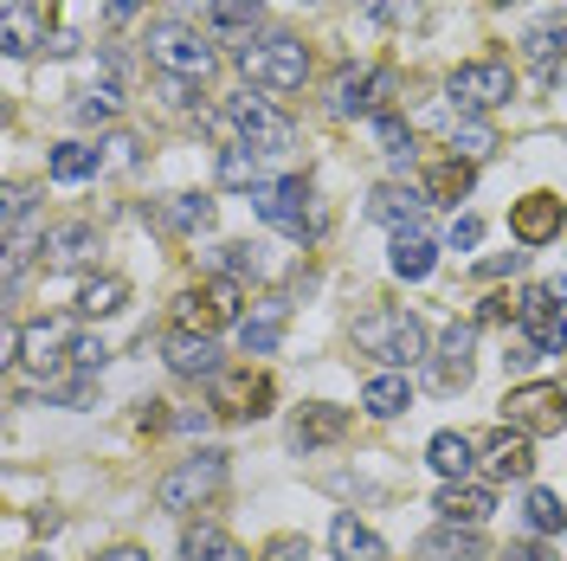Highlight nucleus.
I'll list each match as a JSON object with an SVG mask.
<instances>
[{
	"label": "nucleus",
	"mask_w": 567,
	"mask_h": 561,
	"mask_svg": "<svg viewBox=\"0 0 567 561\" xmlns=\"http://www.w3.org/2000/svg\"><path fill=\"white\" fill-rule=\"evenodd\" d=\"M388 91H393V71H342L336 91H329V110L336 116H381Z\"/></svg>",
	"instance_id": "obj_13"
},
{
	"label": "nucleus",
	"mask_w": 567,
	"mask_h": 561,
	"mask_svg": "<svg viewBox=\"0 0 567 561\" xmlns=\"http://www.w3.org/2000/svg\"><path fill=\"white\" fill-rule=\"evenodd\" d=\"M509 316V297H484V323H503Z\"/></svg>",
	"instance_id": "obj_51"
},
{
	"label": "nucleus",
	"mask_w": 567,
	"mask_h": 561,
	"mask_svg": "<svg viewBox=\"0 0 567 561\" xmlns=\"http://www.w3.org/2000/svg\"><path fill=\"white\" fill-rule=\"evenodd\" d=\"M445 149H452L458 162H477V155H491V149H496V130H491V123H477V116H464V123L445 130Z\"/></svg>",
	"instance_id": "obj_31"
},
{
	"label": "nucleus",
	"mask_w": 567,
	"mask_h": 561,
	"mask_svg": "<svg viewBox=\"0 0 567 561\" xmlns=\"http://www.w3.org/2000/svg\"><path fill=\"white\" fill-rule=\"evenodd\" d=\"M368 13H374L381 27H413V20H420V0H368Z\"/></svg>",
	"instance_id": "obj_41"
},
{
	"label": "nucleus",
	"mask_w": 567,
	"mask_h": 561,
	"mask_svg": "<svg viewBox=\"0 0 567 561\" xmlns=\"http://www.w3.org/2000/svg\"><path fill=\"white\" fill-rule=\"evenodd\" d=\"M342 432H349V414H342V407H303L297 426H290V446H297V452H317V446L342 439Z\"/></svg>",
	"instance_id": "obj_20"
},
{
	"label": "nucleus",
	"mask_w": 567,
	"mask_h": 561,
	"mask_svg": "<svg viewBox=\"0 0 567 561\" xmlns=\"http://www.w3.org/2000/svg\"><path fill=\"white\" fill-rule=\"evenodd\" d=\"M148 59L168 71V78H194V84H200V78L213 71V59H219V52H213V39H207V33L162 20V27H148Z\"/></svg>",
	"instance_id": "obj_6"
},
{
	"label": "nucleus",
	"mask_w": 567,
	"mask_h": 561,
	"mask_svg": "<svg viewBox=\"0 0 567 561\" xmlns=\"http://www.w3.org/2000/svg\"><path fill=\"white\" fill-rule=\"evenodd\" d=\"M503 426H516V432H561L567 426V394L555 381H529V387H509V400H503Z\"/></svg>",
	"instance_id": "obj_7"
},
{
	"label": "nucleus",
	"mask_w": 567,
	"mask_h": 561,
	"mask_svg": "<svg viewBox=\"0 0 567 561\" xmlns=\"http://www.w3.org/2000/svg\"><path fill=\"white\" fill-rule=\"evenodd\" d=\"M181 549H187V555H194V561H251L246 549H239V542H226V536H219V529H213V523L187 529V542H181Z\"/></svg>",
	"instance_id": "obj_34"
},
{
	"label": "nucleus",
	"mask_w": 567,
	"mask_h": 561,
	"mask_svg": "<svg viewBox=\"0 0 567 561\" xmlns=\"http://www.w3.org/2000/svg\"><path fill=\"white\" fill-rule=\"evenodd\" d=\"M155 91H162V104H168V110H194V104H200V98H194V78H168V71H162V84H155Z\"/></svg>",
	"instance_id": "obj_42"
},
{
	"label": "nucleus",
	"mask_w": 567,
	"mask_h": 561,
	"mask_svg": "<svg viewBox=\"0 0 567 561\" xmlns=\"http://www.w3.org/2000/svg\"><path fill=\"white\" fill-rule=\"evenodd\" d=\"M354 349L388 361V368H413L425 355V323L413 310H368L354 316Z\"/></svg>",
	"instance_id": "obj_2"
},
{
	"label": "nucleus",
	"mask_w": 567,
	"mask_h": 561,
	"mask_svg": "<svg viewBox=\"0 0 567 561\" xmlns=\"http://www.w3.org/2000/svg\"><path fill=\"white\" fill-rule=\"evenodd\" d=\"M233 59L258 91H303V78H310V45L297 33H265L258 45H239Z\"/></svg>",
	"instance_id": "obj_1"
},
{
	"label": "nucleus",
	"mask_w": 567,
	"mask_h": 561,
	"mask_svg": "<svg viewBox=\"0 0 567 561\" xmlns=\"http://www.w3.org/2000/svg\"><path fill=\"white\" fill-rule=\"evenodd\" d=\"M516 323H523V336H529L535 355H567V316H561L548 284H529L516 297Z\"/></svg>",
	"instance_id": "obj_12"
},
{
	"label": "nucleus",
	"mask_w": 567,
	"mask_h": 561,
	"mask_svg": "<svg viewBox=\"0 0 567 561\" xmlns=\"http://www.w3.org/2000/svg\"><path fill=\"white\" fill-rule=\"evenodd\" d=\"M529 529H542V536H555V529H567V510L555 491H529Z\"/></svg>",
	"instance_id": "obj_38"
},
{
	"label": "nucleus",
	"mask_w": 567,
	"mask_h": 561,
	"mask_svg": "<svg viewBox=\"0 0 567 561\" xmlns=\"http://www.w3.org/2000/svg\"><path fill=\"white\" fill-rule=\"evenodd\" d=\"M213 414L219 420H265L271 414V375H258V368H219L213 375Z\"/></svg>",
	"instance_id": "obj_10"
},
{
	"label": "nucleus",
	"mask_w": 567,
	"mask_h": 561,
	"mask_svg": "<svg viewBox=\"0 0 567 561\" xmlns=\"http://www.w3.org/2000/svg\"><path fill=\"white\" fill-rule=\"evenodd\" d=\"M258 13H265V0H213L219 33H246V27H258Z\"/></svg>",
	"instance_id": "obj_36"
},
{
	"label": "nucleus",
	"mask_w": 567,
	"mask_h": 561,
	"mask_svg": "<svg viewBox=\"0 0 567 561\" xmlns=\"http://www.w3.org/2000/svg\"><path fill=\"white\" fill-rule=\"evenodd\" d=\"M219 484H226V452H194V458H181L175 471L155 484V503H162V510H175V517H187V510L213 503Z\"/></svg>",
	"instance_id": "obj_3"
},
{
	"label": "nucleus",
	"mask_w": 567,
	"mask_h": 561,
	"mask_svg": "<svg viewBox=\"0 0 567 561\" xmlns=\"http://www.w3.org/2000/svg\"><path fill=\"white\" fill-rule=\"evenodd\" d=\"M27 207H33V187H7V233H20Z\"/></svg>",
	"instance_id": "obj_43"
},
{
	"label": "nucleus",
	"mask_w": 567,
	"mask_h": 561,
	"mask_svg": "<svg viewBox=\"0 0 567 561\" xmlns=\"http://www.w3.org/2000/svg\"><path fill=\"white\" fill-rule=\"evenodd\" d=\"M251 207H258V220H271V226H278V233H290V239H317V233H322L317 194H310V181H303V175L258 187V194H251Z\"/></svg>",
	"instance_id": "obj_5"
},
{
	"label": "nucleus",
	"mask_w": 567,
	"mask_h": 561,
	"mask_svg": "<svg viewBox=\"0 0 567 561\" xmlns=\"http://www.w3.org/2000/svg\"><path fill=\"white\" fill-rule=\"evenodd\" d=\"M561 194H523L516 207H509V233L523 239V246H548V239H561Z\"/></svg>",
	"instance_id": "obj_14"
},
{
	"label": "nucleus",
	"mask_w": 567,
	"mask_h": 561,
	"mask_svg": "<svg viewBox=\"0 0 567 561\" xmlns=\"http://www.w3.org/2000/svg\"><path fill=\"white\" fill-rule=\"evenodd\" d=\"M45 52H59V59H71V52H78V33H52V39H45Z\"/></svg>",
	"instance_id": "obj_48"
},
{
	"label": "nucleus",
	"mask_w": 567,
	"mask_h": 561,
	"mask_svg": "<svg viewBox=\"0 0 567 561\" xmlns=\"http://www.w3.org/2000/svg\"><path fill=\"white\" fill-rule=\"evenodd\" d=\"M78 116H84V123H110V116H116V84H91V91H84V98H78Z\"/></svg>",
	"instance_id": "obj_39"
},
{
	"label": "nucleus",
	"mask_w": 567,
	"mask_h": 561,
	"mask_svg": "<svg viewBox=\"0 0 567 561\" xmlns=\"http://www.w3.org/2000/svg\"><path fill=\"white\" fill-rule=\"evenodd\" d=\"M425 561H484V542H477V536H471V529H445V536H432V542H425L420 549Z\"/></svg>",
	"instance_id": "obj_35"
},
{
	"label": "nucleus",
	"mask_w": 567,
	"mask_h": 561,
	"mask_svg": "<svg viewBox=\"0 0 567 561\" xmlns=\"http://www.w3.org/2000/svg\"><path fill=\"white\" fill-rule=\"evenodd\" d=\"M219 181H226V187H258V149H239V142H233V149L219 155Z\"/></svg>",
	"instance_id": "obj_37"
},
{
	"label": "nucleus",
	"mask_w": 567,
	"mask_h": 561,
	"mask_svg": "<svg viewBox=\"0 0 567 561\" xmlns=\"http://www.w3.org/2000/svg\"><path fill=\"white\" fill-rule=\"evenodd\" d=\"M491 510H496V491H491V484L452 478V484L439 491V517H445L452 529H477V523H491Z\"/></svg>",
	"instance_id": "obj_16"
},
{
	"label": "nucleus",
	"mask_w": 567,
	"mask_h": 561,
	"mask_svg": "<svg viewBox=\"0 0 567 561\" xmlns=\"http://www.w3.org/2000/svg\"><path fill=\"white\" fill-rule=\"evenodd\" d=\"M439 265V246L425 239L420 226H406V233H393V278H406V284H420L425 272Z\"/></svg>",
	"instance_id": "obj_23"
},
{
	"label": "nucleus",
	"mask_w": 567,
	"mask_h": 561,
	"mask_svg": "<svg viewBox=\"0 0 567 561\" xmlns=\"http://www.w3.org/2000/svg\"><path fill=\"white\" fill-rule=\"evenodd\" d=\"M162 226H175V233H207L213 226V201H200V194H175V201H162Z\"/></svg>",
	"instance_id": "obj_30"
},
{
	"label": "nucleus",
	"mask_w": 567,
	"mask_h": 561,
	"mask_svg": "<svg viewBox=\"0 0 567 561\" xmlns=\"http://www.w3.org/2000/svg\"><path fill=\"white\" fill-rule=\"evenodd\" d=\"M374 142H381L388 155H406V149H413V130H406L393 110H381V116H374Z\"/></svg>",
	"instance_id": "obj_40"
},
{
	"label": "nucleus",
	"mask_w": 567,
	"mask_h": 561,
	"mask_svg": "<svg viewBox=\"0 0 567 561\" xmlns=\"http://www.w3.org/2000/svg\"><path fill=\"white\" fill-rule=\"evenodd\" d=\"M523 52H529L535 65L555 78V71H561V59H567V20H542V27H529V33H523Z\"/></svg>",
	"instance_id": "obj_27"
},
{
	"label": "nucleus",
	"mask_w": 567,
	"mask_h": 561,
	"mask_svg": "<svg viewBox=\"0 0 567 561\" xmlns=\"http://www.w3.org/2000/svg\"><path fill=\"white\" fill-rule=\"evenodd\" d=\"M104 343H97V336H78V368H97V361H104Z\"/></svg>",
	"instance_id": "obj_45"
},
{
	"label": "nucleus",
	"mask_w": 567,
	"mask_h": 561,
	"mask_svg": "<svg viewBox=\"0 0 567 561\" xmlns=\"http://www.w3.org/2000/svg\"><path fill=\"white\" fill-rule=\"evenodd\" d=\"M239 304H246V284L233 278V272H219V278L181 290L175 297V323L181 329H194V336H213V329H226V323L239 316Z\"/></svg>",
	"instance_id": "obj_4"
},
{
	"label": "nucleus",
	"mask_w": 567,
	"mask_h": 561,
	"mask_svg": "<svg viewBox=\"0 0 567 561\" xmlns=\"http://www.w3.org/2000/svg\"><path fill=\"white\" fill-rule=\"evenodd\" d=\"M104 7H110V20L123 27V20H136V7H142V0H104Z\"/></svg>",
	"instance_id": "obj_49"
},
{
	"label": "nucleus",
	"mask_w": 567,
	"mask_h": 561,
	"mask_svg": "<svg viewBox=\"0 0 567 561\" xmlns=\"http://www.w3.org/2000/svg\"><path fill=\"white\" fill-rule=\"evenodd\" d=\"M425 458H432V471H439V478L452 484V478H471V465H477V446H471L464 432H439Z\"/></svg>",
	"instance_id": "obj_28"
},
{
	"label": "nucleus",
	"mask_w": 567,
	"mask_h": 561,
	"mask_svg": "<svg viewBox=\"0 0 567 561\" xmlns=\"http://www.w3.org/2000/svg\"><path fill=\"white\" fill-rule=\"evenodd\" d=\"M284 323H290V304H284V297H258V304L239 316V349L246 355H271L284 343Z\"/></svg>",
	"instance_id": "obj_17"
},
{
	"label": "nucleus",
	"mask_w": 567,
	"mask_h": 561,
	"mask_svg": "<svg viewBox=\"0 0 567 561\" xmlns=\"http://www.w3.org/2000/svg\"><path fill=\"white\" fill-rule=\"evenodd\" d=\"M471 343H477L471 323H452V329H445V343H439V355H432V387H439V394L471 387Z\"/></svg>",
	"instance_id": "obj_15"
},
{
	"label": "nucleus",
	"mask_w": 567,
	"mask_h": 561,
	"mask_svg": "<svg viewBox=\"0 0 567 561\" xmlns=\"http://www.w3.org/2000/svg\"><path fill=\"white\" fill-rule=\"evenodd\" d=\"M452 98H458L471 116H484V110H503L516 98V71L503 65V59H471V65L452 71Z\"/></svg>",
	"instance_id": "obj_9"
},
{
	"label": "nucleus",
	"mask_w": 567,
	"mask_h": 561,
	"mask_svg": "<svg viewBox=\"0 0 567 561\" xmlns=\"http://www.w3.org/2000/svg\"><path fill=\"white\" fill-rule=\"evenodd\" d=\"M484 239V220H452V252H471Z\"/></svg>",
	"instance_id": "obj_44"
},
{
	"label": "nucleus",
	"mask_w": 567,
	"mask_h": 561,
	"mask_svg": "<svg viewBox=\"0 0 567 561\" xmlns=\"http://www.w3.org/2000/svg\"><path fill=\"white\" fill-rule=\"evenodd\" d=\"M516 265H523V252H509V258H484L477 278H503V272H516Z\"/></svg>",
	"instance_id": "obj_46"
},
{
	"label": "nucleus",
	"mask_w": 567,
	"mask_h": 561,
	"mask_svg": "<svg viewBox=\"0 0 567 561\" xmlns=\"http://www.w3.org/2000/svg\"><path fill=\"white\" fill-rule=\"evenodd\" d=\"M123 304H130V284L123 278H91L84 290H78V310L84 316H116Z\"/></svg>",
	"instance_id": "obj_32"
},
{
	"label": "nucleus",
	"mask_w": 567,
	"mask_h": 561,
	"mask_svg": "<svg viewBox=\"0 0 567 561\" xmlns=\"http://www.w3.org/2000/svg\"><path fill=\"white\" fill-rule=\"evenodd\" d=\"M97 169H104V155H97V149H91V142H59V149H52V181H91L97 175Z\"/></svg>",
	"instance_id": "obj_29"
},
{
	"label": "nucleus",
	"mask_w": 567,
	"mask_h": 561,
	"mask_svg": "<svg viewBox=\"0 0 567 561\" xmlns=\"http://www.w3.org/2000/svg\"><path fill=\"white\" fill-rule=\"evenodd\" d=\"M97 561H148V555H142L136 542H123V549H110V555H97Z\"/></svg>",
	"instance_id": "obj_52"
},
{
	"label": "nucleus",
	"mask_w": 567,
	"mask_h": 561,
	"mask_svg": "<svg viewBox=\"0 0 567 561\" xmlns=\"http://www.w3.org/2000/svg\"><path fill=\"white\" fill-rule=\"evenodd\" d=\"M39 252H45L52 265H84V258L97 252V226H84V220L45 226V233H39Z\"/></svg>",
	"instance_id": "obj_18"
},
{
	"label": "nucleus",
	"mask_w": 567,
	"mask_h": 561,
	"mask_svg": "<svg viewBox=\"0 0 567 561\" xmlns=\"http://www.w3.org/2000/svg\"><path fill=\"white\" fill-rule=\"evenodd\" d=\"M13 355L33 368V375H52V368H78V329L71 323H27V329H13Z\"/></svg>",
	"instance_id": "obj_11"
},
{
	"label": "nucleus",
	"mask_w": 567,
	"mask_h": 561,
	"mask_svg": "<svg viewBox=\"0 0 567 561\" xmlns=\"http://www.w3.org/2000/svg\"><path fill=\"white\" fill-rule=\"evenodd\" d=\"M329 549H336V561H388V542L368 523H354V517H336L329 523Z\"/></svg>",
	"instance_id": "obj_21"
},
{
	"label": "nucleus",
	"mask_w": 567,
	"mask_h": 561,
	"mask_svg": "<svg viewBox=\"0 0 567 561\" xmlns=\"http://www.w3.org/2000/svg\"><path fill=\"white\" fill-rule=\"evenodd\" d=\"M361 407H368L374 420H393V414L413 407V387H406V375H374V381L361 387Z\"/></svg>",
	"instance_id": "obj_26"
},
{
	"label": "nucleus",
	"mask_w": 567,
	"mask_h": 561,
	"mask_svg": "<svg viewBox=\"0 0 567 561\" xmlns=\"http://www.w3.org/2000/svg\"><path fill=\"white\" fill-rule=\"evenodd\" d=\"M162 355H168L175 375H219V349H213V336H194V329H175Z\"/></svg>",
	"instance_id": "obj_22"
},
{
	"label": "nucleus",
	"mask_w": 567,
	"mask_h": 561,
	"mask_svg": "<svg viewBox=\"0 0 567 561\" xmlns=\"http://www.w3.org/2000/svg\"><path fill=\"white\" fill-rule=\"evenodd\" d=\"M425 194L458 207L464 194H471V162H458V155H439V162H425Z\"/></svg>",
	"instance_id": "obj_25"
},
{
	"label": "nucleus",
	"mask_w": 567,
	"mask_h": 561,
	"mask_svg": "<svg viewBox=\"0 0 567 561\" xmlns=\"http://www.w3.org/2000/svg\"><path fill=\"white\" fill-rule=\"evenodd\" d=\"M484 465H491V478H529V471H535V446H529V432L503 426L491 446H484Z\"/></svg>",
	"instance_id": "obj_19"
},
{
	"label": "nucleus",
	"mask_w": 567,
	"mask_h": 561,
	"mask_svg": "<svg viewBox=\"0 0 567 561\" xmlns=\"http://www.w3.org/2000/svg\"><path fill=\"white\" fill-rule=\"evenodd\" d=\"M33 45H45L33 7H27V0H7V52H13V59H27Z\"/></svg>",
	"instance_id": "obj_33"
},
{
	"label": "nucleus",
	"mask_w": 567,
	"mask_h": 561,
	"mask_svg": "<svg viewBox=\"0 0 567 561\" xmlns=\"http://www.w3.org/2000/svg\"><path fill=\"white\" fill-rule=\"evenodd\" d=\"M503 561H555V555H548V549H535V542H523V549H509Z\"/></svg>",
	"instance_id": "obj_50"
},
{
	"label": "nucleus",
	"mask_w": 567,
	"mask_h": 561,
	"mask_svg": "<svg viewBox=\"0 0 567 561\" xmlns=\"http://www.w3.org/2000/svg\"><path fill=\"white\" fill-rule=\"evenodd\" d=\"M297 555H310L297 536H278V542H271V561H297Z\"/></svg>",
	"instance_id": "obj_47"
},
{
	"label": "nucleus",
	"mask_w": 567,
	"mask_h": 561,
	"mask_svg": "<svg viewBox=\"0 0 567 561\" xmlns=\"http://www.w3.org/2000/svg\"><path fill=\"white\" fill-rule=\"evenodd\" d=\"M226 123L239 130V149H258V155H284V149L297 142L290 116H278V110L265 104V98H251V91L226 104Z\"/></svg>",
	"instance_id": "obj_8"
},
{
	"label": "nucleus",
	"mask_w": 567,
	"mask_h": 561,
	"mask_svg": "<svg viewBox=\"0 0 567 561\" xmlns=\"http://www.w3.org/2000/svg\"><path fill=\"white\" fill-rule=\"evenodd\" d=\"M368 213H374L381 226H393V233H406V226H420L425 201H420V194H413V187H381V194L368 201Z\"/></svg>",
	"instance_id": "obj_24"
},
{
	"label": "nucleus",
	"mask_w": 567,
	"mask_h": 561,
	"mask_svg": "<svg viewBox=\"0 0 567 561\" xmlns=\"http://www.w3.org/2000/svg\"><path fill=\"white\" fill-rule=\"evenodd\" d=\"M491 7H509V0H491Z\"/></svg>",
	"instance_id": "obj_53"
}]
</instances>
